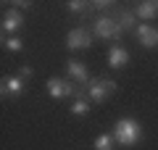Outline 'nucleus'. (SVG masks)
Segmentation results:
<instances>
[{"label": "nucleus", "mask_w": 158, "mask_h": 150, "mask_svg": "<svg viewBox=\"0 0 158 150\" xmlns=\"http://www.w3.org/2000/svg\"><path fill=\"white\" fill-rule=\"evenodd\" d=\"M92 29H85V27H77L66 34V48L69 50H87L92 45Z\"/></svg>", "instance_id": "39448f33"}, {"label": "nucleus", "mask_w": 158, "mask_h": 150, "mask_svg": "<svg viewBox=\"0 0 158 150\" xmlns=\"http://www.w3.org/2000/svg\"><path fill=\"white\" fill-rule=\"evenodd\" d=\"M19 77H21V79H29V77H34V69H32V66H21Z\"/></svg>", "instance_id": "a211bd4d"}, {"label": "nucleus", "mask_w": 158, "mask_h": 150, "mask_svg": "<svg viewBox=\"0 0 158 150\" xmlns=\"http://www.w3.org/2000/svg\"><path fill=\"white\" fill-rule=\"evenodd\" d=\"M111 92H116V82H111V79L95 77V79L87 82V98H90V103H106Z\"/></svg>", "instance_id": "20e7f679"}, {"label": "nucleus", "mask_w": 158, "mask_h": 150, "mask_svg": "<svg viewBox=\"0 0 158 150\" xmlns=\"http://www.w3.org/2000/svg\"><path fill=\"white\" fill-rule=\"evenodd\" d=\"M106 61H108L111 69H124L127 63H129V53H127V48H121V45H113L106 53Z\"/></svg>", "instance_id": "9d476101"}, {"label": "nucleus", "mask_w": 158, "mask_h": 150, "mask_svg": "<svg viewBox=\"0 0 158 150\" xmlns=\"http://www.w3.org/2000/svg\"><path fill=\"white\" fill-rule=\"evenodd\" d=\"M116 19H118V27L124 29V32H129V29H137V16H135V11H121Z\"/></svg>", "instance_id": "4468645a"}, {"label": "nucleus", "mask_w": 158, "mask_h": 150, "mask_svg": "<svg viewBox=\"0 0 158 150\" xmlns=\"http://www.w3.org/2000/svg\"><path fill=\"white\" fill-rule=\"evenodd\" d=\"M13 8H16V11L19 8H32V3H29V0H19V3H13Z\"/></svg>", "instance_id": "6ab92c4d"}, {"label": "nucleus", "mask_w": 158, "mask_h": 150, "mask_svg": "<svg viewBox=\"0 0 158 150\" xmlns=\"http://www.w3.org/2000/svg\"><path fill=\"white\" fill-rule=\"evenodd\" d=\"M24 92V79L19 77H3L0 79V95H3V100L6 98H19V95Z\"/></svg>", "instance_id": "0eeeda50"}, {"label": "nucleus", "mask_w": 158, "mask_h": 150, "mask_svg": "<svg viewBox=\"0 0 158 150\" xmlns=\"http://www.w3.org/2000/svg\"><path fill=\"white\" fill-rule=\"evenodd\" d=\"M135 16L142 19V21H153L158 16V0H142L135 6Z\"/></svg>", "instance_id": "9b49d317"}, {"label": "nucleus", "mask_w": 158, "mask_h": 150, "mask_svg": "<svg viewBox=\"0 0 158 150\" xmlns=\"http://www.w3.org/2000/svg\"><path fill=\"white\" fill-rule=\"evenodd\" d=\"M92 34L98 40H121L124 37V29L118 27V19L111 13H103V16L92 19Z\"/></svg>", "instance_id": "f03ea898"}, {"label": "nucleus", "mask_w": 158, "mask_h": 150, "mask_svg": "<svg viewBox=\"0 0 158 150\" xmlns=\"http://www.w3.org/2000/svg\"><path fill=\"white\" fill-rule=\"evenodd\" d=\"M95 150H113V145H116V140H113V134H108V132H103V134H98L95 137Z\"/></svg>", "instance_id": "2eb2a0df"}, {"label": "nucleus", "mask_w": 158, "mask_h": 150, "mask_svg": "<svg viewBox=\"0 0 158 150\" xmlns=\"http://www.w3.org/2000/svg\"><path fill=\"white\" fill-rule=\"evenodd\" d=\"M66 11L74 13L77 19H87L92 13V3H85V0H69V3H66Z\"/></svg>", "instance_id": "f8f14e48"}, {"label": "nucleus", "mask_w": 158, "mask_h": 150, "mask_svg": "<svg viewBox=\"0 0 158 150\" xmlns=\"http://www.w3.org/2000/svg\"><path fill=\"white\" fill-rule=\"evenodd\" d=\"M135 34H137V42L142 48H156L158 45V29L150 27V24H137Z\"/></svg>", "instance_id": "6e6552de"}, {"label": "nucleus", "mask_w": 158, "mask_h": 150, "mask_svg": "<svg viewBox=\"0 0 158 150\" xmlns=\"http://www.w3.org/2000/svg\"><path fill=\"white\" fill-rule=\"evenodd\" d=\"M71 113H74V116H87V113H90V98H87V92L79 95V98H74Z\"/></svg>", "instance_id": "ddd939ff"}, {"label": "nucleus", "mask_w": 158, "mask_h": 150, "mask_svg": "<svg viewBox=\"0 0 158 150\" xmlns=\"http://www.w3.org/2000/svg\"><path fill=\"white\" fill-rule=\"evenodd\" d=\"M48 95L53 100H66V98H79L85 95L77 84H71L69 79H61V77H50L48 79Z\"/></svg>", "instance_id": "7ed1b4c3"}, {"label": "nucleus", "mask_w": 158, "mask_h": 150, "mask_svg": "<svg viewBox=\"0 0 158 150\" xmlns=\"http://www.w3.org/2000/svg\"><path fill=\"white\" fill-rule=\"evenodd\" d=\"M3 48L6 50H11V53H21L24 50V42H21V37H3Z\"/></svg>", "instance_id": "dca6fc26"}, {"label": "nucleus", "mask_w": 158, "mask_h": 150, "mask_svg": "<svg viewBox=\"0 0 158 150\" xmlns=\"http://www.w3.org/2000/svg\"><path fill=\"white\" fill-rule=\"evenodd\" d=\"M108 8H113L111 0H95L92 3V11H108Z\"/></svg>", "instance_id": "f3484780"}, {"label": "nucleus", "mask_w": 158, "mask_h": 150, "mask_svg": "<svg viewBox=\"0 0 158 150\" xmlns=\"http://www.w3.org/2000/svg\"><path fill=\"white\" fill-rule=\"evenodd\" d=\"M66 74H69V79H74L77 84H85V87L90 82V71H87V66L82 61H66Z\"/></svg>", "instance_id": "1a4fd4ad"}, {"label": "nucleus", "mask_w": 158, "mask_h": 150, "mask_svg": "<svg viewBox=\"0 0 158 150\" xmlns=\"http://www.w3.org/2000/svg\"><path fill=\"white\" fill-rule=\"evenodd\" d=\"M113 140H116V145H124V148H135L137 142L142 140V127L137 119H118L116 127H113Z\"/></svg>", "instance_id": "f257e3e1"}, {"label": "nucleus", "mask_w": 158, "mask_h": 150, "mask_svg": "<svg viewBox=\"0 0 158 150\" xmlns=\"http://www.w3.org/2000/svg\"><path fill=\"white\" fill-rule=\"evenodd\" d=\"M24 24V13L16 11V8H8L3 13V21H0V29H3V37H13V34L21 29Z\"/></svg>", "instance_id": "423d86ee"}]
</instances>
